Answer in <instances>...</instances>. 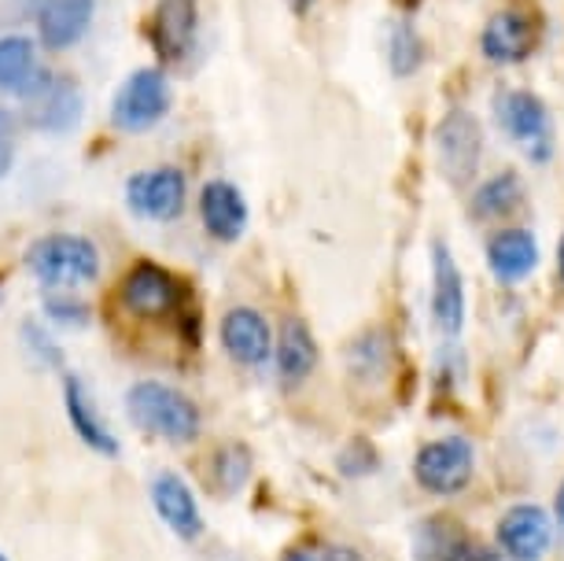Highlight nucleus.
<instances>
[{"label": "nucleus", "mask_w": 564, "mask_h": 561, "mask_svg": "<svg viewBox=\"0 0 564 561\" xmlns=\"http://www.w3.org/2000/svg\"><path fill=\"white\" fill-rule=\"evenodd\" d=\"M126 414L137 429H144L148 436L170 440V443H188L199 436V410L188 396H181L177 388L159 385V380H141L126 396Z\"/></svg>", "instance_id": "1"}, {"label": "nucleus", "mask_w": 564, "mask_h": 561, "mask_svg": "<svg viewBox=\"0 0 564 561\" xmlns=\"http://www.w3.org/2000/svg\"><path fill=\"white\" fill-rule=\"evenodd\" d=\"M26 267L45 289H74V284L97 281L100 251L89 237H78V233H48L30 245Z\"/></svg>", "instance_id": "2"}, {"label": "nucleus", "mask_w": 564, "mask_h": 561, "mask_svg": "<svg viewBox=\"0 0 564 561\" xmlns=\"http://www.w3.org/2000/svg\"><path fill=\"white\" fill-rule=\"evenodd\" d=\"M476 473V451L465 436H443L424 443L413 458V476L429 495H457Z\"/></svg>", "instance_id": "3"}, {"label": "nucleus", "mask_w": 564, "mask_h": 561, "mask_svg": "<svg viewBox=\"0 0 564 561\" xmlns=\"http://www.w3.org/2000/svg\"><path fill=\"white\" fill-rule=\"evenodd\" d=\"M166 108H170L166 74L155 67H144V71H133L130 78L122 82V89L115 93L111 122L119 126L122 133H141L163 119Z\"/></svg>", "instance_id": "4"}, {"label": "nucleus", "mask_w": 564, "mask_h": 561, "mask_svg": "<svg viewBox=\"0 0 564 561\" xmlns=\"http://www.w3.org/2000/svg\"><path fill=\"white\" fill-rule=\"evenodd\" d=\"M435 152H440L443 174L451 177L454 185H465L468 177L480 171V159H484L480 119L465 108L446 111V119L440 122V130H435Z\"/></svg>", "instance_id": "5"}, {"label": "nucleus", "mask_w": 564, "mask_h": 561, "mask_svg": "<svg viewBox=\"0 0 564 561\" xmlns=\"http://www.w3.org/2000/svg\"><path fill=\"white\" fill-rule=\"evenodd\" d=\"M185 292H181L177 278L155 262H137L119 284V303L122 311H130L137 317H166L174 314Z\"/></svg>", "instance_id": "6"}, {"label": "nucleus", "mask_w": 564, "mask_h": 561, "mask_svg": "<svg viewBox=\"0 0 564 561\" xmlns=\"http://www.w3.org/2000/svg\"><path fill=\"white\" fill-rule=\"evenodd\" d=\"M26 119L34 130L67 133L82 119V86L74 78L45 71L37 86L26 93Z\"/></svg>", "instance_id": "7"}, {"label": "nucleus", "mask_w": 564, "mask_h": 561, "mask_svg": "<svg viewBox=\"0 0 564 561\" xmlns=\"http://www.w3.org/2000/svg\"><path fill=\"white\" fill-rule=\"evenodd\" d=\"M188 185L185 174L177 166H159V171H141L126 182V204L133 215L155 218V222H174L185 211Z\"/></svg>", "instance_id": "8"}, {"label": "nucleus", "mask_w": 564, "mask_h": 561, "mask_svg": "<svg viewBox=\"0 0 564 561\" xmlns=\"http://www.w3.org/2000/svg\"><path fill=\"white\" fill-rule=\"evenodd\" d=\"M498 550L509 561H542L553 543V517L535 503L513 506L498 521Z\"/></svg>", "instance_id": "9"}, {"label": "nucleus", "mask_w": 564, "mask_h": 561, "mask_svg": "<svg viewBox=\"0 0 564 561\" xmlns=\"http://www.w3.org/2000/svg\"><path fill=\"white\" fill-rule=\"evenodd\" d=\"M432 317H435V330L446 341L462 336L465 330V281L443 240L432 245Z\"/></svg>", "instance_id": "10"}, {"label": "nucleus", "mask_w": 564, "mask_h": 561, "mask_svg": "<svg viewBox=\"0 0 564 561\" xmlns=\"http://www.w3.org/2000/svg\"><path fill=\"white\" fill-rule=\"evenodd\" d=\"M539 45V23L528 12H495L487 19L484 34H480V48L491 63H524Z\"/></svg>", "instance_id": "11"}, {"label": "nucleus", "mask_w": 564, "mask_h": 561, "mask_svg": "<svg viewBox=\"0 0 564 561\" xmlns=\"http://www.w3.org/2000/svg\"><path fill=\"white\" fill-rule=\"evenodd\" d=\"M221 347L229 352L232 363L259 369L273 352V333L259 311H251V306H232V311L221 317Z\"/></svg>", "instance_id": "12"}, {"label": "nucleus", "mask_w": 564, "mask_h": 561, "mask_svg": "<svg viewBox=\"0 0 564 561\" xmlns=\"http://www.w3.org/2000/svg\"><path fill=\"white\" fill-rule=\"evenodd\" d=\"M152 506L174 536L188 539V543L204 536V514H199V503H196L193 488H188L177 473H159L155 476L152 481Z\"/></svg>", "instance_id": "13"}, {"label": "nucleus", "mask_w": 564, "mask_h": 561, "mask_svg": "<svg viewBox=\"0 0 564 561\" xmlns=\"http://www.w3.org/2000/svg\"><path fill=\"white\" fill-rule=\"evenodd\" d=\"M97 0H41L37 4V37L48 52L78 45L93 23Z\"/></svg>", "instance_id": "14"}, {"label": "nucleus", "mask_w": 564, "mask_h": 561, "mask_svg": "<svg viewBox=\"0 0 564 561\" xmlns=\"http://www.w3.org/2000/svg\"><path fill=\"white\" fill-rule=\"evenodd\" d=\"M148 37H152L155 56L163 63L185 60L196 41V4L193 0H163L152 15Z\"/></svg>", "instance_id": "15"}, {"label": "nucleus", "mask_w": 564, "mask_h": 561, "mask_svg": "<svg viewBox=\"0 0 564 561\" xmlns=\"http://www.w3.org/2000/svg\"><path fill=\"white\" fill-rule=\"evenodd\" d=\"M199 218L215 240H240L248 229V204L232 182H207L199 193Z\"/></svg>", "instance_id": "16"}, {"label": "nucleus", "mask_w": 564, "mask_h": 561, "mask_svg": "<svg viewBox=\"0 0 564 561\" xmlns=\"http://www.w3.org/2000/svg\"><path fill=\"white\" fill-rule=\"evenodd\" d=\"M498 122L502 130L513 137L520 144H531L535 155H542V141L550 133V115H546V104H542L535 93H524V89H509L498 97Z\"/></svg>", "instance_id": "17"}, {"label": "nucleus", "mask_w": 564, "mask_h": 561, "mask_svg": "<svg viewBox=\"0 0 564 561\" xmlns=\"http://www.w3.org/2000/svg\"><path fill=\"white\" fill-rule=\"evenodd\" d=\"M63 407H67V418L74 432L82 436V443L89 451L104 454V458H119V440H115V432L104 425V418L97 414V407H93L89 391H85L82 377H67L63 380Z\"/></svg>", "instance_id": "18"}, {"label": "nucleus", "mask_w": 564, "mask_h": 561, "mask_svg": "<svg viewBox=\"0 0 564 561\" xmlns=\"http://www.w3.org/2000/svg\"><path fill=\"white\" fill-rule=\"evenodd\" d=\"M487 262H491V273L502 284H517L524 281L531 270L539 267V240L531 229H502L491 237L487 245Z\"/></svg>", "instance_id": "19"}, {"label": "nucleus", "mask_w": 564, "mask_h": 561, "mask_svg": "<svg viewBox=\"0 0 564 561\" xmlns=\"http://www.w3.org/2000/svg\"><path fill=\"white\" fill-rule=\"evenodd\" d=\"M317 366V344L303 317H284L281 336H276V374L284 385H300L314 374Z\"/></svg>", "instance_id": "20"}, {"label": "nucleus", "mask_w": 564, "mask_h": 561, "mask_svg": "<svg viewBox=\"0 0 564 561\" xmlns=\"http://www.w3.org/2000/svg\"><path fill=\"white\" fill-rule=\"evenodd\" d=\"M413 558L417 561H473L476 543L457 525L443 521V517H432V521H424L417 528V536H413Z\"/></svg>", "instance_id": "21"}, {"label": "nucleus", "mask_w": 564, "mask_h": 561, "mask_svg": "<svg viewBox=\"0 0 564 561\" xmlns=\"http://www.w3.org/2000/svg\"><path fill=\"white\" fill-rule=\"evenodd\" d=\"M37 67V48L30 37L8 34L0 37V93H15V97H26L30 89L41 82Z\"/></svg>", "instance_id": "22"}, {"label": "nucleus", "mask_w": 564, "mask_h": 561, "mask_svg": "<svg viewBox=\"0 0 564 561\" xmlns=\"http://www.w3.org/2000/svg\"><path fill=\"white\" fill-rule=\"evenodd\" d=\"M517 199H520V177L513 171H506V174H495L491 182L476 188L468 211H473V218H480V222L502 218L517 207Z\"/></svg>", "instance_id": "23"}, {"label": "nucleus", "mask_w": 564, "mask_h": 561, "mask_svg": "<svg viewBox=\"0 0 564 561\" xmlns=\"http://www.w3.org/2000/svg\"><path fill=\"white\" fill-rule=\"evenodd\" d=\"M388 60H391V71L399 78H410L413 71L424 63V45H421V34L413 30L410 23H399L391 30V45H388Z\"/></svg>", "instance_id": "24"}, {"label": "nucleus", "mask_w": 564, "mask_h": 561, "mask_svg": "<svg viewBox=\"0 0 564 561\" xmlns=\"http://www.w3.org/2000/svg\"><path fill=\"white\" fill-rule=\"evenodd\" d=\"M388 358H391V347L384 333H366L350 347V369H355L358 377H380L388 369Z\"/></svg>", "instance_id": "25"}, {"label": "nucleus", "mask_w": 564, "mask_h": 561, "mask_svg": "<svg viewBox=\"0 0 564 561\" xmlns=\"http://www.w3.org/2000/svg\"><path fill=\"white\" fill-rule=\"evenodd\" d=\"M251 473V458H248V451H240V447H232L226 454H218V476H221V484H226L229 492H237L240 484H243V476Z\"/></svg>", "instance_id": "26"}, {"label": "nucleus", "mask_w": 564, "mask_h": 561, "mask_svg": "<svg viewBox=\"0 0 564 561\" xmlns=\"http://www.w3.org/2000/svg\"><path fill=\"white\" fill-rule=\"evenodd\" d=\"M23 336H26V347L37 355V363H45V366H63V352L56 344H52V336H45L37 330L34 322H26L23 325Z\"/></svg>", "instance_id": "27"}, {"label": "nucleus", "mask_w": 564, "mask_h": 561, "mask_svg": "<svg viewBox=\"0 0 564 561\" xmlns=\"http://www.w3.org/2000/svg\"><path fill=\"white\" fill-rule=\"evenodd\" d=\"M45 311L52 317H59V322H70V325H85V303H70V300H48Z\"/></svg>", "instance_id": "28"}, {"label": "nucleus", "mask_w": 564, "mask_h": 561, "mask_svg": "<svg viewBox=\"0 0 564 561\" xmlns=\"http://www.w3.org/2000/svg\"><path fill=\"white\" fill-rule=\"evenodd\" d=\"M12 163H15L12 137H8V133H0V177H4L8 171H12Z\"/></svg>", "instance_id": "29"}, {"label": "nucleus", "mask_w": 564, "mask_h": 561, "mask_svg": "<svg viewBox=\"0 0 564 561\" xmlns=\"http://www.w3.org/2000/svg\"><path fill=\"white\" fill-rule=\"evenodd\" d=\"M281 561H328V558L317 554V550H311V547H292Z\"/></svg>", "instance_id": "30"}, {"label": "nucleus", "mask_w": 564, "mask_h": 561, "mask_svg": "<svg viewBox=\"0 0 564 561\" xmlns=\"http://www.w3.org/2000/svg\"><path fill=\"white\" fill-rule=\"evenodd\" d=\"M553 517H557V525L564 528V484L557 488V506H553Z\"/></svg>", "instance_id": "31"}, {"label": "nucleus", "mask_w": 564, "mask_h": 561, "mask_svg": "<svg viewBox=\"0 0 564 561\" xmlns=\"http://www.w3.org/2000/svg\"><path fill=\"white\" fill-rule=\"evenodd\" d=\"M557 278L564 284V237H561V245H557Z\"/></svg>", "instance_id": "32"}, {"label": "nucleus", "mask_w": 564, "mask_h": 561, "mask_svg": "<svg viewBox=\"0 0 564 561\" xmlns=\"http://www.w3.org/2000/svg\"><path fill=\"white\" fill-rule=\"evenodd\" d=\"M289 4L295 8V12L303 15V12H311V4H314V0H289Z\"/></svg>", "instance_id": "33"}, {"label": "nucleus", "mask_w": 564, "mask_h": 561, "mask_svg": "<svg viewBox=\"0 0 564 561\" xmlns=\"http://www.w3.org/2000/svg\"><path fill=\"white\" fill-rule=\"evenodd\" d=\"M0 133H12V115L0 111Z\"/></svg>", "instance_id": "34"}, {"label": "nucleus", "mask_w": 564, "mask_h": 561, "mask_svg": "<svg viewBox=\"0 0 564 561\" xmlns=\"http://www.w3.org/2000/svg\"><path fill=\"white\" fill-rule=\"evenodd\" d=\"M0 561H8V558H4V554H0Z\"/></svg>", "instance_id": "35"}]
</instances>
